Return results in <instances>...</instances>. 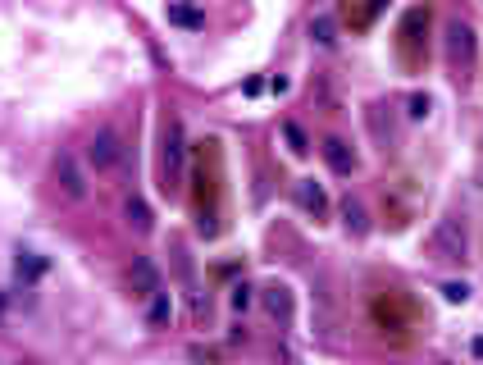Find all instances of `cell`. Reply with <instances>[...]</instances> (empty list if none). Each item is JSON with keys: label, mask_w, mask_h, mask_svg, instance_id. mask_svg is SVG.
Here are the masks:
<instances>
[{"label": "cell", "mask_w": 483, "mask_h": 365, "mask_svg": "<svg viewBox=\"0 0 483 365\" xmlns=\"http://www.w3.org/2000/svg\"><path fill=\"white\" fill-rule=\"evenodd\" d=\"M283 142H288V151H292V156H310V137H305V128L296 124V119L283 124Z\"/></svg>", "instance_id": "cell-15"}, {"label": "cell", "mask_w": 483, "mask_h": 365, "mask_svg": "<svg viewBox=\"0 0 483 365\" xmlns=\"http://www.w3.org/2000/svg\"><path fill=\"white\" fill-rule=\"evenodd\" d=\"M50 174H55V187H60L64 201L82 206V201L92 197V169H87V160H82L78 151H55Z\"/></svg>", "instance_id": "cell-3"}, {"label": "cell", "mask_w": 483, "mask_h": 365, "mask_svg": "<svg viewBox=\"0 0 483 365\" xmlns=\"http://www.w3.org/2000/svg\"><path fill=\"white\" fill-rule=\"evenodd\" d=\"M160 288H164V283H160L156 261H151V256H133V265H128V293L141 297V302H151Z\"/></svg>", "instance_id": "cell-5"}, {"label": "cell", "mask_w": 483, "mask_h": 365, "mask_svg": "<svg viewBox=\"0 0 483 365\" xmlns=\"http://www.w3.org/2000/svg\"><path fill=\"white\" fill-rule=\"evenodd\" d=\"M146 325H151V329H169V325H173V293H164V288H160V293L151 297Z\"/></svg>", "instance_id": "cell-10"}, {"label": "cell", "mask_w": 483, "mask_h": 365, "mask_svg": "<svg viewBox=\"0 0 483 365\" xmlns=\"http://www.w3.org/2000/svg\"><path fill=\"white\" fill-rule=\"evenodd\" d=\"M447 60L460 64V69L474 60V32H470L465 18H452V23H447Z\"/></svg>", "instance_id": "cell-6"}, {"label": "cell", "mask_w": 483, "mask_h": 365, "mask_svg": "<svg viewBox=\"0 0 483 365\" xmlns=\"http://www.w3.org/2000/svg\"><path fill=\"white\" fill-rule=\"evenodd\" d=\"M0 320H5V297H0Z\"/></svg>", "instance_id": "cell-21"}, {"label": "cell", "mask_w": 483, "mask_h": 365, "mask_svg": "<svg viewBox=\"0 0 483 365\" xmlns=\"http://www.w3.org/2000/svg\"><path fill=\"white\" fill-rule=\"evenodd\" d=\"M296 201H301V210L315 214V219H324V214H328V197H324V187H320L315 178H301V182H296Z\"/></svg>", "instance_id": "cell-8"}, {"label": "cell", "mask_w": 483, "mask_h": 365, "mask_svg": "<svg viewBox=\"0 0 483 365\" xmlns=\"http://www.w3.org/2000/svg\"><path fill=\"white\" fill-rule=\"evenodd\" d=\"M342 224H347L351 233H356V238L369 229V219H365V206H360L356 197H347V201H342Z\"/></svg>", "instance_id": "cell-16"}, {"label": "cell", "mask_w": 483, "mask_h": 365, "mask_svg": "<svg viewBox=\"0 0 483 365\" xmlns=\"http://www.w3.org/2000/svg\"><path fill=\"white\" fill-rule=\"evenodd\" d=\"M443 297L456 306V302H465V297H470V288H465V283H443Z\"/></svg>", "instance_id": "cell-19"}, {"label": "cell", "mask_w": 483, "mask_h": 365, "mask_svg": "<svg viewBox=\"0 0 483 365\" xmlns=\"http://www.w3.org/2000/svg\"><path fill=\"white\" fill-rule=\"evenodd\" d=\"M310 41L324 46V50H333L337 46V18L333 14H310Z\"/></svg>", "instance_id": "cell-11"}, {"label": "cell", "mask_w": 483, "mask_h": 365, "mask_svg": "<svg viewBox=\"0 0 483 365\" xmlns=\"http://www.w3.org/2000/svg\"><path fill=\"white\" fill-rule=\"evenodd\" d=\"M14 274L23 278V283H37V278L46 274V261H41L37 251H18V261H14Z\"/></svg>", "instance_id": "cell-13"}, {"label": "cell", "mask_w": 483, "mask_h": 365, "mask_svg": "<svg viewBox=\"0 0 483 365\" xmlns=\"http://www.w3.org/2000/svg\"><path fill=\"white\" fill-rule=\"evenodd\" d=\"M320 151H324V160H328V169H333V174H351V169H356V151H351L342 137H324Z\"/></svg>", "instance_id": "cell-7"}, {"label": "cell", "mask_w": 483, "mask_h": 365, "mask_svg": "<svg viewBox=\"0 0 483 365\" xmlns=\"http://www.w3.org/2000/svg\"><path fill=\"white\" fill-rule=\"evenodd\" d=\"M474 356H479V361H483V338H474Z\"/></svg>", "instance_id": "cell-20"}, {"label": "cell", "mask_w": 483, "mask_h": 365, "mask_svg": "<svg viewBox=\"0 0 483 365\" xmlns=\"http://www.w3.org/2000/svg\"><path fill=\"white\" fill-rule=\"evenodd\" d=\"M23 365H28V361H23Z\"/></svg>", "instance_id": "cell-22"}, {"label": "cell", "mask_w": 483, "mask_h": 365, "mask_svg": "<svg viewBox=\"0 0 483 365\" xmlns=\"http://www.w3.org/2000/svg\"><path fill=\"white\" fill-rule=\"evenodd\" d=\"M424 251H429L433 261H443V265H460V261L470 256L465 219H456V214H443V219L429 229V238H424Z\"/></svg>", "instance_id": "cell-2"}, {"label": "cell", "mask_w": 483, "mask_h": 365, "mask_svg": "<svg viewBox=\"0 0 483 365\" xmlns=\"http://www.w3.org/2000/svg\"><path fill=\"white\" fill-rule=\"evenodd\" d=\"M429 110H433V101H429L424 92L406 96V114H411V119H429Z\"/></svg>", "instance_id": "cell-17"}, {"label": "cell", "mask_w": 483, "mask_h": 365, "mask_svg": "<svg viewBox=\"0 0 483 365\" xmlns=\"http://www.w3.org/2000/svg\"><path fill=\"white\" fill-rule=\"evenodd\" d=\"M228 302H233V310H237V315H242V310L251 306V288H246V283H237V288H233V297H228Z\"/></svg>", "instance_id": "cell-18"}, {"label": "cell", "mask_w": 483, "mask_h": 365, "mask_svg": "<svg viewBox=\"0 0 483 365\" xmlns=\"http://www.w3.org/2000/svg\"><path fill=\"white\" fill-rule=\"evenodd\" d=\"M124 219H128V229H133V233H141V238L156 229V214H151V206L141 197H128L124 201Z\"/></svg>", "instance_id": "cell-9"}, {"label": "cell", "mask_w": 483, "mask_h": 365, "mask_svg": "<svg viewBox=\"0 0 483 365\" xmlns=\"http://www.w3.org/2000/svg\"><path fill=\"white\" fill-rule=\"evenodd\" d=\"M265 306H269V315L288 320V315H292V297H288V288H283V283H269V288H265Z\"/></svg>", "instance_id": "cell-14"}, {"label": "cell", "mask_w": 483, "mask_h": 365, "mask_svg": "<svg viewBox=\"0 0 483 365\" xmlns=\"http://www.w3.org/2000/svg\"><path fill=\"white\" fill-rule=\"evenodd\" d=\"M164 14H169L173 28H188V32H201V28H205V14H201L196 5H169Z\"/></svg>", "instance_id": "cell-12"}, {"label": "cell", "mask_w": 483, "mask_h": 365, "mask_svg": "<svg viewBox=\"0 0 483 365\" xmlns=\"http://www.w3.org/2000/svg\"><path fill=\"white\" fill-rule=\"evenodd\" d=\"M160 165H164V187H183V174H188V137H183V124L178 119L164 124Z\"/></svg>", "instance_id": "cell-4"}, {"label": "cell", "mask_w": 483, "mask_h": 365, "mask_svg": "<svg viewBox=\"0 0 483 365\" xmlns=\"http://www.w3.org/2000/svg\"><path fill=\"white\" fill-rule=\"evenodd\" d=\"M87 169H92L96 178H119L128 169V146H124V133L119 128H96L92 142H87Z\"/></svg>", "instance_id": "cell-1"}]
</instances>
